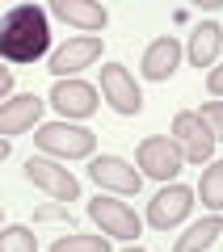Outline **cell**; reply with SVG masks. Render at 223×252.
Segmentation results:
<instances>
[{"mask_svg":"<svg viewBox=\"0 0 223 252\" xmlns=\"http://www.w3.org/2000/svg\"><path fill=\"white\" fill-rule=\"evenodd\" d=\"M219 51H223V26L219 21H202V26H194V34H189V63L194 67H211V63H219Z\"/></svg>","mask_w":223,"mask_h":252,"instance_id":"15","label":"cell"},{"mask_svg":"<svg viewBox=\"0 0 223 252\" xmlns=\"http://www.w3.org/2000/svg\"><path fill=\"white\" fill-rule=\"evenodd\" d=\"M89 219L101 227V235H110V240L135 244V235H143V219L135 215L126 202H118V193H97V198L89 202Z\"/></svg>","mask_w":223,"mask_h":252,"instance_id":"3","label":"cell"},{"mask_svg":"<svg viewBox=\"0 0 223 252\" xmlns=\"http://www.w3.org/2000/svg\"><path fill=\"white\" fill-rule=\"evenodd\" d=\"M4 97H13V72L0 63V101H4Z\"/></svg>","mask_w":223,"mask_h":252,"instance_id":"22","label":"cell"},{"mask_svg":"<svg viewBox=\"0 0 223 252\" xmlns=\"http://www.w3.org/2000/svg\"><path fill=\"white\" fill-rule=\"evenodd\" d=\"M97 59H101V34H76V38H68L63 46L51 51L46 72L59 80V76H76V72H84V67H93Z\"/></svg>","mask_w":223,"mask_h":252,"instance_id":"8","label":"cell"},{"mask_svg":"<svg viewBox=\"0 0 223 252\" xmlns=\"http://www.w3.org/2000/svg\"><path fill=\"white\" fill-rule=\"evenodd\" d=\"M0 252H38V235L26 223H9L0 227Z\"/></svg>","mask_w":223,"mask_h":252,"instance_id":"19","label":"cell"},{"mask_svg":"<svg viewBox=\"0 0 223 252\" xmlns=\"http://www.w3.org/2000/svg\"><path fill=\"white\" fill-rule=\"evenodd\" d=\"M26 177L34 181L38 189H46L55 202H76L80 198V181L72 177L59 160H46V156H30L26 160Z\"/></svg>","mask_w":223,"mask_h":252,"instance_id":"11","label":"cell"},{"mask_svg":"<svg viewBox=\"0 0 223 252\" xmlns=\"http://www.w3.org/2000/svg\"><path fill=\"white\" fill-rule=\"evenodd\" d=\"M38 219H68V210H63V206H42Z\"/></svg>","mask_w":223,"mask_h":252,"instance_id":"23","label":"cell"},{"mask_svg":"<svg viewBox=\"0 0 223 252\" xmlns=\"http://www.w3.org/2000/svg\"><path fill=\"white\" fill-rule=\"evenodd\" d=\"M206 89L215 97H223V63H211V72H206Z\"/></svg>","mask_w":223,"mask_h":252,"instance_id":"21","label":"cell"},{"mask_svg":"<svg viewBox=\"0 0 223 252\" xmlns=\"http://www.w3.org/2000/svg\"><path fill=\"white\" fill-rule=\"evenodd\" d=\"M46 101L38 97V93H13V97L0 101V135L13 139V135H26V130H34L38 118H42Z\"/></svg>","mask_w":223,"mask_h":252,"instance_id":"12","label":"cell"},{"mask_svg":"<svg viewBox=\"0 0 223 252\" xmlns=\"http://www.w3.org/2000/svg\"><path fill=\"white\" fill-rule=\"evenodd\" d=\"M194 9H223V0H189Z\"/></svg>","mask_w":223,"mask_h":252,"instance_id":"24","label":"cell"},{"mask_svg":"<svg viewBox=\"0 0 223 252\" xmlns=\"http://www.w3.org/2000/svg\"><path fill=\"white\" fill-rule=\"evenodd\" d=\"M189 210H194V189L177 185V181H164V189L148 202V223L156 231H173L177 223H186Z\"/></svg>","mask_w":223,"mask_h":252,"instance_id":"7","label":"cell"},{"mask_svg":"<svg viewBox=\"0 0 223 252\" xmlns=\"http://www.w3.org/2000/svg\"><path fill=\"white\" fill-rule=\"evenodd\" d=\"M198 198L206 210H223V160H206L202 177H198Z\"/></svg>","mask_w":223,"mask_h":252,"instance_id":"17","label":"cell"},{"mask_svg":"<svg viewBox=\"0 0 223 252\" xmlns=\"http://www.w3.org/2000/svg\"><path fill=\"white\" fill-rule=\"evenodd\" d=\"M51 51V13L42 4H17L0 17V59L13 67L38 63Z\"/></svg>","mask_w":223,"mask_h":252,"instance_id":"1","label":"cell"},{"mask_svg":"<svg viewBox=\"0 0 223 252\" xmlns=\"http://www.w3.org/2000/svg\"><path fill=\"white\" fill-rule=\"evenodd\" d=\"M51 105L59 109L68 122L72 118H93L97 105H101V93L93 89L89 80H80V76H59L55 89H51Z\"/></svg>","mask_w":223,"mask_h":252,"instance_id":"9","label":"cell"},{"mask_svg":"<svg viewBox=\"0 0 223 252\" xmlns=\"http://www.w3.org/2000/svg\"><path fill=\"white\" fill-rule=\"evenodd\" d=\"M223 235V215L219 210H211L206 219H198V223L186 227V235H177V244H173V252H206L215 240Z\"/></svg>","mask_w":223,"mask_h":252,"instance_id":"16","label":"cell"},{"mask_svg":"<svg viewBox=\"0 0 223 252\" xmlns=\"http://www.w3.org/2000/svg\"><path fill=\"white\" fill-rule=\"evenodd\" d=\"M9 152H13V143H9V139H4V135H0V164L9 160Z\"/></svg>","mask_w":223,"mask_h":252,"instance_id":"25","label":"cell"},{"mask_svg":"<svg viewBox=\"0 0 223 252\" xmlns=\"http://www.w3.org/2000/svg\"><path fill=\"white\" fill-rule=\"evenodd\" d=\"M51 17H59L63 26L84 30V34H101L110 26V9L101 0H51Z\"/></svg>","mask_w":223,"mask_h":252,"instance_id":"13","label":"cell"},{"mask_svg":"<svg viewBox=\"0 0 223 252\" xmlns=\"http://www.w3.org/2000/svg\"><path fill=\"white\" fill-rule=\"evenodd\" d=\"M122 252H148V248H139V244H131V248H122Z\"/></svg>","mask_w":223,"mask_h":252,"instance_id":"26","label":"cell"},{"mask_svg":"<svg viewBox=\"0 0 223 252\" xmlns=\"http://www.w3.org/2000/svg\"><path fill=\"white\" fill-rule=\"evenodd\" d=\"M135 164L143 168V177H152V181H177L186 156L173 143V135H148L135 147Z\"/></svg>","mask_w":223,"mask_h":252,"instance_id":"4","label":"cell"},{"mask_svg":"<svg viewBox=\"0 0 223 252\" xmlns=\"http://www.w3.org/2000/svg\"><path fill=\"white\" fill-rule=\"evenodd\" d=\"M0 227H4V215H0Z\"/></svg>","mask_w":223,"mask_h":252,"instance_id":"27","label":"cell"},{"mask_svg":"<svg viewBox=\"0 0 223 252\" xmlns=\"http://www.w3.org/2000/svg\"><path fill=\"white\" fill-rule=\"evenodd\" d=\"M34 143L38 152H46L51 160H89L97 152V135L89 126H76V122H42L34 130Z\"/></svg>","mask_w":223,"mask_h":252,"instance_id":"2","label":"cell"},{"mask_svg":"<svg viewBox=\"0 0 223 252\" xmlns=\"http://www.w3.org/2000/svg\"><path fill=\"white\" fill-rule=\"evenodd\" d=\"M101 101L122 118H135L143 109V89H139V80L131 76L126 63H106L101 67Z\"/></svg>","mask_w":223,"mask_h":252,"instance_id":"6","label":"cell"},{"mask_svg":"<svg viewBox=\"0 0 223 252\" xmlns=\"http://www.w3.org/2000/svg\"><path fill=\"white\" fill-rule=\"evenodd\" d=\"M173 143L181 147V156H186L189 164H206L215 156V130L206 126V118L198 114V109H181L177 118H173Z\"/></svg>","mask_w":223,"mask_h":252,"instance_id":"5","label":"cell"},{"mask_svg":"<svg viewBox=\"0 0 223 252\" xmlns=\"http://www.w3.org/2000/svg\"><path fill=\"white\" fill-rule=\"evenodd\" d=\"M181 55H186V46H181L173 34H160L156 42H148V51H143V59H139L143 80H169V76L181 67Z\"/></svg>","mask_w":223,"mask_h":252,"instance_id":"14","label":"cell"},{"mask_svg":"<svg viewBox=\"0 0 223 252\" xmlns=\"http://www.w3.org/2000/svg\"><path fill=\"white\" fill-rule=\"evenodd\" d=\"M89 181L97 189L110 193H139L143 189V172H135V164H126L122 156H93L89 160Z\"/></svg>","mask_w":223,"mask_h":252,"instance_id":"10","label":"cell"},{"mask_svg":"<svg viewBox=\"0 0 223 252\" xmlns=\"http://www.w3.org/2000/svg\"><path fill=\"white\" fill-rule=\"evenodd\" d=\"M198 114L206 118V126H211L215 139L223 143V101H202V109H198Z\"/></svg>","mask_w":223,"mask_h":252,"instance_id":"20","label":"cell"},{"mask_svg":"<svg viewBox=\"0 0 223 252\" xmlns=\"http://www.w3.org/2000/svg\"><path fill=\"white\" fill-rule=\"evenodd\" d=\"M51 252H110V235L72 231V235H59V240L51 244Z\"/></svg>","mask_w":223,"mask_h":252,"instance_id":"18","label":"cell"}]
</instances>
